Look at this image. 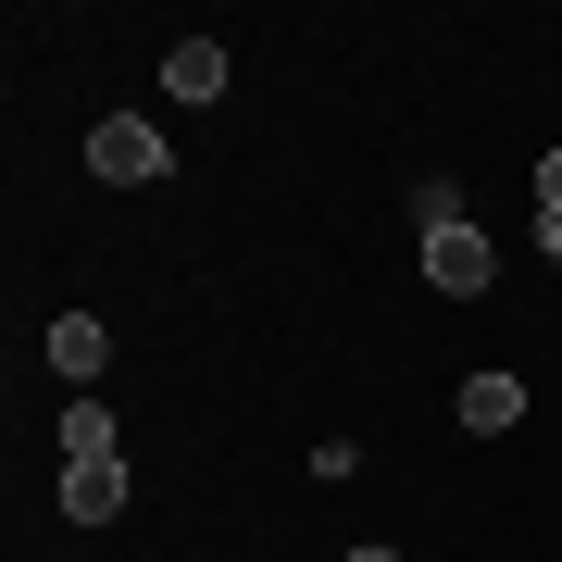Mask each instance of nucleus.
Masks as SVG:
<instances>
[{
	"mask_svg": "<svg viewBox=\"0 0 562 562\" xmlns=\"http://www.w3.org/2000/svg\"><path fill=\"white\" fill-rule=\"evenodd\" d=\"M462 425H475V438L525 425V375H462Z\"/></svg>",
	"mask_w": 562,
	"mask_h": 562,
	"instance_id": "obj_6",
	"label": "nucleus"
},
{
	"mask_svg": "<svg viewBox=\"0 0 562 562\" xmlns=\"http://www.w3.org/2000/svg\"><path fill=\"white\" fill-rule=\"evenodd\" d=\"M63 513H76V525H113V513H125V450L63 462Z\"/></svg>",
	"mask_w": 562,
	"mask_h": 562,
	"instance_id": "obj_3",
	"label": "nucleus"
},
{
	"mask_svg": "<svg viewBox=\"0 0 562 562\" xmlns=\"http://www.w3.org/2000/svg\"><path fill=\"white\" fill-rule=\"evenodd\" d=\"M487 276H501V262H487V238H475V225H438V238H425V288H450V301H475Z\"/></svg>",
	"mask_w": 562,
	"mask_h": 562,
	"instance_id": "obj_2",
	"label": "nucleus"
},
{
	"mask_svg": "<svg viewBox=\"0 0 562 562\" xmlns=\"http://www.w3.org/2000/svg\"><path fill=\"white\" fill-rule=\"evenodd\" d=\"M350 562H401V550H350Z\"/></svg>",
	"mask_w": 562,
	"mask_h": 562,
	"instance_id": "obj_9",
	"label": "nucleus"
},
{
	"mask_svg": "<svg viewBox=\"0 0 562 562\" xmlns=\"http://www.w3.org/2000/svg\"><path fill=\"white\" fill-rule=\"evenodd\" d=\"M88 450H113V413H101V401L63 413V462H88Z\"/></svg>",
	"mask_w": 562,
	"mask_h": 562,
	"instance_id": "obj_7",
	"label": "nucleus"
},
{
	"mask_svg": "<svg viewBox=\"0 0 562 562\" xmlns=\"http://www.w3.org/2000/svg\"><path fill=\"white\" fill-rule=\"evenodd\" d=\"M50 362H63V375L88 387V375L113 362V325H101V313H63V325H50Z\"/></svg>",
	"mask_w": 562,
	"mask_h": 562,
	"instance_id": "obj_4",
	"label": "nucleus"
},
{
	"mask_svg": "<svg viewBox=\"0 0 562 562\" xmlns=\"http://www.w3.org/2000/svg\"><path fill=\"white\" fill-rule=\"evenodd\" d=\"M162 88H176V101H225V50L213 38H176V50H162Z\"/></svg>",
	"mask_w": 562,
	"mask_h": 562,
	"instance_id": "obj_5",
	"label": "nucleus"
},
{
	"mask_svg": "<svg viewBox=\"0 0 562 562\" xmlns=\"http://www.w3.org/2000/svg\"><path fill=\"white\" fill-rule=\"evenodd\" d=\"M550 262H562V225H550Z\"/></svg>",
	"mask_w": 562,
	"mask_h": 562,
	"instance_id": "obj_10",
	"label": "nucleus"
},
{
	"mask_svg": "<svg viewBox=\"0 0 562 562\" xmlns=\"http://www.w3.org/2000/svg\"><path fill=\"white\" fill-rule=\"evenodd\" d=\"M538 213H550V225H562V150H550V162H538Z\"/></svg>",
	"mask_w": 562,
	"mask_h": 562,
	"instance_id": "obj_8",
	"label": "nucleus"
},
{
	"mask_svg": "<svg viewBox=\"0 0 562 562\" xmlns=\"http://www.w3.org/2000/svg\"><path fill=\"white\" fill-rule=\"evenodd\" d=\"M88 162H101L113 188H150V176H162V162H176V150H162V125H138V113H113L101 138H88Z\"/></svg>",
	"mask_w": 562,
	"mask_h": 562,
	"instance_id": "obj_1",
	"label": "nucleus"
}]
</instances>
